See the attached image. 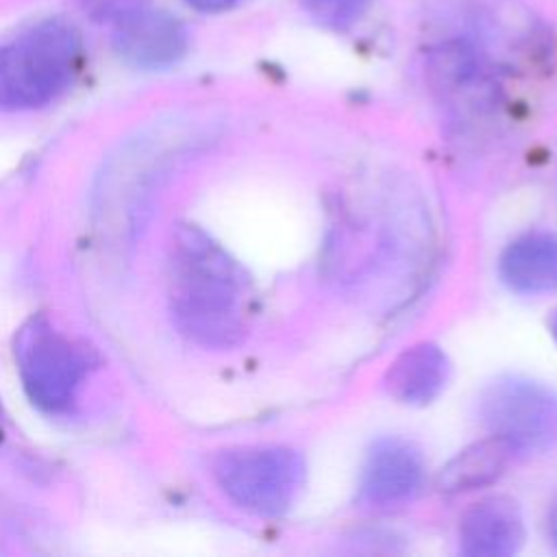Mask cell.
Returning a JSON list of instances; mask_svg holds the SVG:
<instances>
[{
    "mask_svg": "<svg viewBox=\"0 0 557 557\" xmlns=\"http://www.w3.org/2000/svg\"><path fill=\"white\" fill-rule=\"evenodd\" d=\"M248 276L202 228L183 224L174 237L170 311L181 335L202 348L224 350L246 335Z\"/></svg>",
    "mask_w": 557,
    "mask_h": 557,
    "instance_id": "1",
    "label": "cell"
},
{
    "mask_svg": "<svg viewBox=\"0 0 557 557\" xmlns=\"http://www.w3.org/2000/svg\"><path fill=\"white\" fill-rule=\"evenodd\" d=\"M83 65V37L63 17H44L0 39V111H35L61 98Z\"/></svg>",
    "mask_w": 557,
    "mask_h": 557,
    "instance_id": "2",
    "label": "cell"
},
{
    "mask_svg": "<svg viewBox=\"0 0 557 557\" xmlns=\"http://www.w3.org/2000/svg\"><path fill=\"white\" fill-rule=\"evenodd\" d=\"M211 474L233 505L274 518L296 500L305 481V461L289 446H237L213 459Z\"/></svg>",
    "mask_w": 557,
    "mask_h": 557,
    "instance_id": "3",
    "label": "cell"
},
{
    "mask_svg": "<svg viewBox=\"0 0 557 557\" xmlns=\"http://www.w3.org/2000/svg\"><path fill=\"white\" fill-rule=\"evenodd\" d=\"M13 350L22 385L41 411L61 413L76 400L87 357L48 318L35 315L22 324Z\"/></svg>",
    "mask_w": 557,
    "mask_h": 557,
    "instance_id": "4",
    "label": "cell"
},
{
    "mask_svg": "<svg viewBox=\"0 0 557 557\" xmlns=\"http://www.w3.org/2000/svg\"><path fill=\"white\" fill-rule=\"evenodd\" d=\"M479 416L492 435L507 440L516 450L540 448L557 437V396L531 381L492 383L481 396Z\"/></svg>",
    "mask_w": 557,
    "mask_h": 557,
    "instance_id": "5",
    "label": "cell"
},
{
    "mask_svg": "<svg viewBox=\"0 0 557 557\" xmlns=\"http://www.w3.org/2000/svg\"><path fill=\"white\" fill-rule=\"evenodd\" d=\"M111 44L126 65L157 72L187 54L189 30L178 15L148 4L111 26Z\"/></svg>",
    "mask_w": 557,
    "mask_h": 557,
    "instance_id": "6",
    "label": "cell"
},
{
    "mask_svg": "<svg viewBox=\"0 0 557 557\" xmlns=\"http://www.w3.org/2000/svg\"><path fill=\"white\" fill-rule=\"evenodd\" d=\"M426 476L422 453L407 440L381 437L370 448L359 476V498L372 507L409 500Z\"/></svg>",
    "mask_w": 557,
    "mask_h": 557,
    "instance_id": "7",
    "label": "cell"
},
{
    "mask_svg": "<svg viewBox=\"0 0 557 557\" xmlns=\"http://www.w3.org/2000/svg\"><path fill=\"white\" fill-rule=\"evenodd\" d=\"M457 540L468 557H509L524 542L522 513L511 498H483L461 516Z\"/></svg>",
    "mask_w": 557,
    "mask_h": 557,
    "instance_id": "8",
    "label": "cell"
},
{
    "mask_svg": "<svg viewBox=\"0 0 557 557\" xmlns=\"http://www.w3.org/2000/svg\"><path fill=\"white\" fill-rule=\"evenodd\" d=\"M435 89L453 102L472 111H485L494 91L476 46L468 39L440 44L429 59Z\"/></svg>",
    "mask_w": 557,
    "mask_h": 557,
    "instance_id": "9",
    "label": "cell"
},
{
    "mask_svg": "<svg viewBox=\"0 0 557 557\" xmlns=\"http://www.w3.org/2000/svg\"><path fill=\"white\" fill-rule=\"evenodd\" d=\"M503 283L524 296H540L557 287V237L533 231L505 246L498 259Z\"/></svg>",
    "mask_w": 557,
    "mask_h": 557,
    "instance_id": "10",
    "label": "cell"
},
{
    "mask_svg": "<svg viewBox=\"0 0 557 557\" xmlns=\"http://www.w3.org/2000/svg\"><path fill=\"white\" fill-rule=\"evenodd\" d=\"M450 366L444 350L431 342L403 350L385 372L387 394L403 405H426L448 383Z\"/></svg>",
    "mask_w": 557,
    "mask_h": 557,
    "instance_id": "11",
    "label": "cell"
},
{
    "mask_svg": "<svg viewBox=\"0 0 557 557\" xmlns=\"http://www.w3.org/2000/svg\"><path fill=\"white\" fill-rule=\"evenodd\" d=\"M513 453L518 450L498 435L474 442L440 470L437 487L448 494L483 487L505 472Z\"/></svg>",
    "mask_w": 557,
    "mask_h": 557,
    "instance_id": "12",
    "label": "cell"
},
{
    "mask_svg": "<svg viewBox=\"0 0 557 557\" xmlns=\"http://www.w3.org/2000/svg\"><path fill=\"white\" fill-rule=\"evenodd\" d=\"M298 4L318 26L344 33L368 15L372 0H298Z\"/></svg>",
    "mask_w": 557,
    "mask_h": 557,
    "instance_id": "13",
    "label": "cell"
},
{
    "mask_svg": "<svg viewBox=\"0 0 557 557\" xmlns=\"http://www.w3.org/2000/svg\"><path fill=\"white\" fill-rule=\"evenodd\" d=\"M150 0H81L83 11L100 22V24H109L115 26L117 22H122L124 17H128L131 13L148 7Z\"/></svg>",
    "mask_w": 557,
    "mask_h": 557,
    "instance_id": "14",
    "label": "cell"
},
{
    "mask_svg": "<svg viewBox=\"0 0 557 557\" xmlns=\"http://www.w3.org/2000/svg\"><path fill=\"white\" fill-rule=\"evenodd\" d=\"M187 7H191L198 13H207V15H215V13H224L235 9L242 0H183Z\"/></svg>",
    "mask_w": 557,
    "mask_h": 557,
    "instance_id": "15",
    "label": "cell"
},
{
    "mask_svg": "<svg viewBox=\"0 0 557 557\" xmlns=\"http://www.w3.org/2000/svg\"><path fill=\"white\" fill-rule=\"evenodd\" d=\"M546 535L550 544L557 548V496L553 498L548 511H546Z\"/></svg>",
    "mask_w": 557,
    "mask_h": 557,
    "instance_id": "16",
    "label": "cell"
},
{
    "mask_svg": "<svg viewBox=\"0 0 557 557\" xmlns=\"http://www.w3.org/2000/svg\"><path fill=\"white\" fill-rule=\"evenodd\" d=\"M550 331H553V337H555V342H557V311H555V315H553V320H550Z\"/></svg>",
    "mask_w": 557,
    "mask_h": 557,
    "instance_id": "17",
    "label": "cell"
},
{
    "mask_svg": "<svg viewBox=\"0 0 557 557\" xmlns=\"http://www.w3.org/2000/svg\"><path fill=\"white\" fill-rule=\"evenodd\" d=\"M0 422H2V411H0Z\"/></svg>",
    "mask_w": 557,
    "mask_h": 557,
    "instance_id": "18",
    "label": "cell"
}]
</instances>
